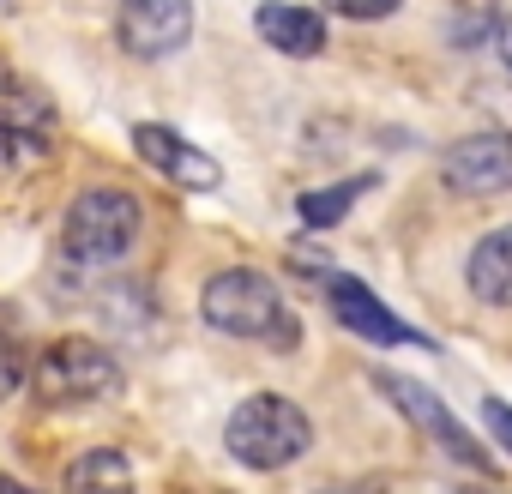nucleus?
<instances>
[{
    "mask_svg": "<svg viewBox=\"0 0 512 494\" xmlns=\"http://www.w3.org/2000/svg\"><path fill=\"white\" fill-rule=\"evenodd\" d=\"M199 314L223 338H253V344H278V350H296V338H302L284 290L266 272H253V266L211 272L205 290H199Z\"/></svg>",
    "mask_w": 512,
    "mask_h": 494,
    "instance_id": "f257e3e1",
    "label": "nucleus"
},
{
    "mask_svg": "<svg viewBox=\"0 0 512 494\" xmlns=\"http://www.w3.org/2000/svg\"><path fill=\"white\" fill-rule=\"evenodd\" d=\"M308 446H314V422L284 392H253L223 422V452L241 470H290Z\"/></svg>",
    "mask_w": 512,
    "mask_h": 494,
    "instance_id": "f03ea898",
    "label": "nucleus"
},
{
    "mask_svg": "<svg viewBox=\"0 0 512 494\" xmlns=\"http://www.w3.org/2000/svg\"><path fill=\"white\" fill-rule=\"evenodd\" d=\"M127 386L121 356L97 338H55L37 362H31V392L49 410H85L97 398H115Z\"/></svg>",
    "mask_w": 512,
    "mask_h": 494,
    "instance_id": "7ed1b4c3",
    "label": "nucleus"
},
{
    "mask_svg": "<svg viewBox=\"0 0 512 494\" xmlns=\"http://www.w3.org/2000/svg\"><path fill=\"white\" fill-rule=\"evenodd\" d=\"M139 223L145 211L127 187H85L61 217V247L73 266H115L139 241Z\"/></svg>",
    "mask_w": 512,
    "mask_h": 494,
    "instance_id": "20e7f679",
    "label": "nucleus"
},
{
    "mask_svg": "<svg viewBox=\"0 0 512 494\" xmlns=\"http://www.w3.org/2000/svg\"><path fill=\"white\" fill-rule=\"evenodd\" d=\"M374 386H380V392L392 398V410H398L404 422H416V428H422V434L446 452V458H458V464H470V470L494 476V458L476 446V434H470V428H464V422H458V416H452L434 392H428V386H416V380H404V374H386V368L374 374Z\"/></svg>",
    "mask_w": 512,
    "mask_h": 494,
    "instance_id": "39448f33",
    "label": "nucleus"
},
{
    "mask_svg": "<svg viewBox=\"0 0 512 494\" xmlns=\"http://www.w3.org/2000/svg\"><path fill=\"white\" fill-rule=\"evenodd\" d=\"M440 181L464 199H494L512 193V133H470L458 145H446L440 157Z\"/></svg>",
    "mask_w": 512,
    "mask_h": 494,
    "instance_id": "423d86ee",
    "label": "nucleus"
},
{
    "mask_svg": "<svg viewBox=\"0 0 512 494\" xmlns=\"http://www.w3.org/2000/svg\"><path fill=\"white\" fill-rule=\"evenodd\" d=\"M115 37L133 61H163L193 37V0H121Z\"/></svg>",
    "mask_w": 512,
    "mask_h": 494,
    "instance_id": "0eeeda50",
    "label": "nucleus"
},
{
    "mask_svg": "<svg viewBox=\"0 0 512 494\" xmlns=\"http://www.w3.org/2000/svg\"><path fill=\"white\" fill-rule=\"evenodd\" d=\"M133 151H139V163H151L163 181H175V187H187V193L223 187V163H217L211 151H199L193 139H181L175 127H163V121H139V127H133Z\"/></svg>",
    "mask_w": 512,
    "mask_h": 494,
    "instance_id": "6e6552de",
    "label": "nucleus"
},
{
    "mask_svg": "<svg viewBox=\"0 0 512 494\" xmlns=\"http://www.w3.org/2000/svg\"><path fill=\"white\" fill-rule=\"evenodd\" d=\"M326 302H332V320H338L344 332H356V338H368V344H380V350H392V344H422V350H428V338H422L416 326H404L362 278L332 272V278H326Z\"/></svg>",
    "mask_w": 512,
    "mask_h": 494,
    "instance_id": "1a4fd4ad",
    "label": "nucleus"
},
{
    "mask_svg": "<svg viewBox=\"0 0 512 494\" xmlns=\"http://www.w3.org/2000/svg\"><path fill=\"white\" fill-rule=\"evenodd\" d=\"M253 37L278 55H290V61H314L326 49V19L314 7H296V0H266L253 13Z\"/></svg>",
    "mask_w": 512,
    "mask_h": 494,
    "instance_id": "9d476101",
    "label": "nucleus"
},
{
    "mask_svg": "<svg viewBox=\"0 0 512 494\" xmlns=\"http://www.w3.org/2000/svg\"><path fill=\"white\" fill-rule=\"evenodd\" d=\"M464 278H470V296L488 302V308H512V223L488 229L470 260H464Z\"/></svg>",
    "mask_w": 512,
    "mask_h": 494,
    "instance_id": "9b49d317",
    "label": "nucleus"
},
{
    "mask_svg": "<svg viewBox=\"0 0 512 494\" xmlns=\"http://www.w3.org/2000/svg\"><path fill=\"white\" fill-rule=\"evenodd\" d=\"M61 488H67V494H139L133 464H127L121 446H91V452H79V458L67 464Z\"/></svg>",
    "mask_w": 512,
    "mask_h": 494,
    "instance_id": "f8f14e48",
    "label": "nucleus"
},
{
    "mask_svg": "<svg viewBox=\"0 0 512 494\" xmlns=\"http://www.w3.org/2000/svg\"><path fill=\"white\" fill-rule=\"evenodd\" d=\"M374 187H380V175H374V169H362V175H344V181H332V187L302 193V199H296V211H302V223H308V229H332V223H344V217H350V205H356L362 193H374Z\"/></svg>",
    "mask_w": 512,
    "mask_h": 494,
    "instance_id": "ddd939ff",
    "label": "nucleus"
},
{
    "mask_svg": "<svg viewBox=\"0 0 512 494\" xmlns=\"http://www.w3.org/2000/svg\"><path fill=\"white\" fill-rule=\"evenodd\" d=\"M49 163V133H31V127H0V187L31 175Z\"/></svg>",
    "mask_w": 512,
    "mask_h": 494,
    "instance_id": "4468645a",
    "label": "nucleus"
},
{
    "mask_svg": "<svg viewBox=\"0 0 512 494\" xmlns=\"http://www.w3.org/2000/svg\"><path fill=\"white\" fill-rule=\"evenodd\" d=\"M31 380V368H25V350H19V338L0 326V398H13L19 386Z\"/></svg>",
    "mask_w": 512,
    "mask_h": 494,
    "instance_id": "2eb2a0df",
    "label": "nucleus"
},
{
    "mask_svg": "<svg viewBox=\"0 0 512 494\" xmlns=\"http://www.w3.org/2000/svg\"><path fill=\"white\" fill-rule=\"evenodd\" d=\"M326 7L338 13V19H356V25H374V19H392L404 0H326Z\"/></svg>",
    "mask_w": 512,
    "mask_h": 494,
    "instance_id": "dca6fc26",
    "label": "nucleus"
},
{
    "mask_svg": "<svg viewBox=\"0 0 512 494\" xmlns=\"http://www.w3.org/2000/svg\"><path fill=\"white\" fill-rule=\"evenodd\" d=\"M482 13H494L488 0H458V25H452V43H464V49H470V43H482V31H488V19H482Z\"/></svg>",
    "mask_w": 512,
    "mask_h": 494,
    "instance_id": "f3484780",
    "label": "nucleus"
},
{
    "mask_svg": "<svg viewBox=\"0 0 512 494\" xmlns=\"http://www.w3.org/2000/svg\"><path fill=\"white\" fill-rule=\"evenodd\" d=\"M482 428H488L494 446L512 458V404H506V398H482Z\"/></svg>",
    "mask_w": 512,
    "mask_h": 494,
    "instance_id": "a211bd4d",
    "label": "nucleus"
},
{
    "mask_svg": "<svg viewBox=\"0 0 512 494\" xmlns=\"http://www.w3.org/2000/svg\"><path fill=\"white\" fill-rule=\"evenodd\" d=\"M494 43H500V61H506V73H512V19H500V31H494Z\"/></svg>",
    "mask_w": 512,
    "mask_h": 494,
    "instance_id": "6ab92c4d",
    "label": "nucleus"
},
{
    "mask_svg": "<svg viewBox=\"0 0 512 494\" xmlns=\"http://www.w3.org/2000/svg\"><path fill=\"white\" fill-rule=\"evenodd\" d=\"M0 494H25V482H13L7 470H0Z\"/></svg>",
    "mask_w": 512,
    "mask_h": 494,
    "instance_id": "aec40b11",
    "label": "nucleus"
},
{
    "mask_svg": "<svg viewBox=\"0 0 512 494\" xmlns=\"http://www.w3.org/2000/svg\"><path fill=\"white\" fill-rule=\"evenodd\" d=\"M326 494H380V488H326Z\"/></svg>",
    "mask_w": 512,
    "mask_h": 494,
    "instance_id": "412c9836",
    "label": "nucleus"
},
{
    "mask_svg": "<svg viewBox=\"0 0 512 494\" xmlns=\"http://www.w3.org/2000/svg\"><path fill=\"white\" fill-rule=\"evenodd\" d=\"M25 494H37V488H25Z\"/></svg>",
    "mask_w": 512,
    "mask_h": 494,
    "instance_id": "4be33fe9",
    "label": "nucleus"
}]
</instances>
